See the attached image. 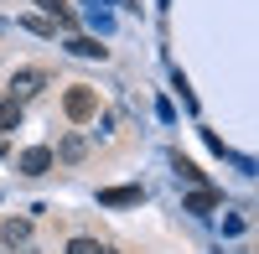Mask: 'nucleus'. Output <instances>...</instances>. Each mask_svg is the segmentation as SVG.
<instances>
[{"label":"nucleus","mask_w":259,"mask_h":254,"mask_svg":"<svg viewBox=\"0 0 259 254\" xmlns=\"http://www.w3.org/2000/svg\"><path fill=\"white\" fill-rule=\"evenodd\" d=\"M68 52H73V57H104L109 47H99L94 36H73V41H68Z\"/></svg>","instance_id":"9"},{"label":"nucleus","mask_w":259,"mask_h":254,"mask_svg":"<svg viewBox=\"0 0 259 254\" xmlns=\"http://www.w3.org/2000/svg\"><path fill=\"white\" fill-rule=\"evenodd\" d=\"M47 89V73L41 68H21V73H11V99L21 104V99H31V94H41Z\"/></svg>","instance_id":"3"},{"label":"nucleus","mask_w":259,"mask_h":254,"mask_svg":"<svg viewBox=\"0 0 259 254\" xmlns=\"http://www.w3.org/2000/svg\"><path fill=\"white\" fill-rule=\"evenodd\" d=\"M62 114H68L73 124H83V119H94V114H99V94L89 89V83H73V89L62 94Z\"/></svg>","instance_id":"1"},{"label":"nucleus","mask_w":259,"mask_h":254,"mask_svg":"<svg viewBox=\"0 0 259 254\" xmlns=\"http://www.w3.org/2000/svg\"><path fill=\"white\" fill-rule=\"evenodd\" d=\"M171 166H177V172H182V177H187L192 187H202V172H197V166H192L187 156H171Z\"/></svg>","instance_id":"11"},{"label":"nucleus","mask_w":259,"mask_h":254,"mask_svg":"<svg viewBox=\"0 0 259 254\" xmlns=\"http://www.w3.org/2000/svg\"><path fill=\"white\" fill-rule=\"evenodd\" d=\"M0 239H6L11 249H16V244H26V239H31V223H26V218H6V228H0Z\"/></svg>","instance_id":"6"},{"label":"nucleus","mask_w":259,"mask_h":254,"mask_svg":"<svg viewBox=\"0 0 259 254\" xmlns=\"http://www.w3.org/2000/svg\"><path fill=\"white\" fill-rule=\"evenodd\" d=\"M21 26H26V31H36V36H57V26H52V21H36V16H26Z\"/></svg>","instance_id":"13"},{"label":"nucleus","mask_w":259,"mask_h":254,"mask_svg":"<svg viewBox=\"0 0 259 254\" xmlns=\"http://www.w3.org/2000/svg\"><path fill=\"white\" fill-rule=\"evenodd\" d=\"M16 172L21 177H47L52 172V145H31V151L16 156Z\"/></svg>","instance_id":"2"},{"label":"nucleus","mask_w":259,"mask_h":254,"mask_svg":"<svg viewBox=\"0 0 259 254\" xmlns=\"http://www.w3.org/2000/svg\"><path fill=\"white\" fill-rule=\"evenodd\" d=\"M36 6H41V11L52 16V26H68V31L78 26V21H73V11H62V0H36Z\"/></svg>","instance_id":"8"},{"label":"nucleus","mask_w":259,"mask_h":254,"mask_svg":"<svg viewBox=\"0 0 259 254\" xmlns=\"http://www.w3.org/2000/svg\"><path fill=\"white\" fill-rule=\"evenodd\" d=\"M52 161H83V140L78 135H62L57 151H52Z\"/></svg>","instance_id":"7"},{"label":"nucleus","mask_w":259,"mask_h":254,"mask_svg":"<svg viewBox=\"0 0 259 254\" xmlns=\"http://www.w3.org/2000/svg\"><path fill=\"white\" fill-rule=\"evenodd\" d=\"M145 192H140V187H104V192H99V207H135Z\"/></svg>","instance_id":"5"},{"label":"nucleus","mask_w":259,"mask_h":254,"mask_svg":"<svg viewBox=\"0 0 259 254\" xmlns=\"http://www.w3.org/2000/svg\"><path fill=\"white\" fill-rule=\"evenodd\" d=\"M68 254H109V249H104L99 239H73V244H68Z\"/></svg>","instance_id":"12"},{"label":"nucleus","mask_w":259,"mask_h":254,"mask_svg":"<svg viewBox=\"0 0 259 254\" xmlns=\"http://www.w3.org/2000/svg\"><path fill=\"white\" fill-rule=\"evenodd\" d=\"M218 202H223V192H218V187H192V192H187V202H182V213H212Z\"/></svg>","instance_id":"4"},{"label":"nucleus","mask_w":259,"mask_h":254,"mask_svg":"<svg viewBox=\"0 0 259 254\" xmlns=\"http://www.w3.org/2000/svg\"><path fill=\"white\" fill-rule=\"evenodd\" d=\"M6 130H21V104H16V99L0 104V135H6Z\"/></svg>","instance_id":"10"}]
</instances>
